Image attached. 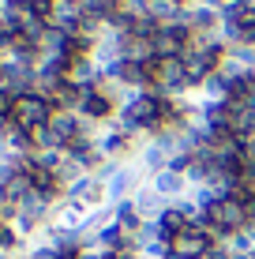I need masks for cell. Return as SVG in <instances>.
<instances>
[{
    "instance_id": "obj_1",
    "label": "cell",
    "mask_w": 255,
    "mask_h": 259,
    "mask_svg": "<svg viewBox=\"0 0 255 259\" xmlns=\"http://www.w3.org/2000/svg\"><path fill=\"white\" fill-rule=\"evenodd\" d=\"M12 120L19 124V128H45V124L53 120V102L41 94H23L15 98V109H12Z\"/></svg>"
},
{
    "instance_id": "obj_2",
    "label": "cell",
    "mask_w": 255,
    "mask_h": 259,
    "mask_svg": "<svg viewBox=\"0 0 255 259\" xmlns=\"http://www.w3.org/2000/svg\"><path fill=\"white\" fill-rule=\"evenodd\" d=\"M188 38H191V30H184V26H158L150 34L154 57H180L188 49Z\"/></svg>"
},
{
    "instance_id": "obj_3",
    "label": "cell",
    "mask_w": 255,
    "mask_h": 259,
    "mask_svg": "<svg viewBox=\"0 0 255 259\" xmlns=\"http://www.w3.org/2000/svg\"><path fill=\"white\" fill-rule=\"evenodd\" d=\"M49 26L64 30L68 38L83 34V8H79V4H60V0H57V8H53V15H49Z\"/></svg>"
},
{
    "instance_id": "obj_4",
    "label": "cell",
    "mask_w": 255,
    "mask_h": 259,
    "mask_svg": "<svg viewBox=\"0 0 255 259\" xmlns=\"http://www.w3.org/2000/svg\"><path fill=\"white\" fill-rule=\"evenodd\" d=\"M79 8L90 15H101V19H109L113 12H120V0H79Z\"/></svg>"
},
{
    "instance_id": "obj_5",
    "label": "cell",
    "mask_w": 255,
    "mask_h": 259,
    "mask_svg": "<svg viewBox=\"0 0 255 259\" xmlns=\"http://www.w3.org/2000/svg\"><path fill=\"white\" fill-rule=\"evenodd\" d=\"M26 8H30L38 19H45V23H49V15H53V8H57V0H26Z\"/></svg>"
}]
</instances>
